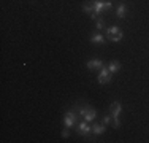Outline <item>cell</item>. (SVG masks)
Instances as JSON below:
<instances>
[{"instance_id":"16","label":"cell","mask_w":149,"mask_h":143,"mask_svg":"<svg viewBox=\"0 0 149 143\" xmlns=\"http://www.w3.org/2000/svg\"><path fill=\"white\" fill-rule=\"evenodd\" d=\"M62 137H63V138H67V137H68V127H67L65 130L62 132Z\"/></svg>"},{"instance_id":"7","label":"cell","mask_w":149,"mask_h":143,"mask_svg":"<svg viewBox=\"0 0 149 143\" xmlns=\"http://www.w3.org/2000/svg\"><path fill=\"white\" fill-rule=\"evenodd\" d=\"M74 121H76V116H74L73 111H68L65 114V119H63V123H65V127H73Z\"/></svg>"},{"instance_id":"14","label":"cell","mask_w":149,"mask_h":143,"mask_svg":"<svg viewBox=\"0 0 149 143\" xmlns=\"http://www.w3.org/2000/svg\"><path fill=\"white\" fill-rule=\"evenodd\" d=\"M95 27H97L98 30H102V29L105 27V22H103V19H102V18H98V19H95Z\"/></svg>"},{"instance_id":"4","label":"cell","mask_w":149,"mask_h":143,"mask_svg":"<svg viewBox=\"0 0 149 143\" xmlns=\"http://www.w3.org/2000/svg\"><path fill=\"white\" fill-rule=\"evenodd\" d=\"M79 114L87 121V123H89V121H94L95 119L97 111H95L94 108H91V107H81V108H79Z\"/></svg>"},{"instance_id":"6","label":"cell","mask_w":149,"mask_h":143,"mask_svg":"<svg viewBox=\"0 0 149 143\" xmlns=\"http://www.w3.org/2000/svg\"><path fill=\"white\" fill-rule=\"evenodd\" d=\"M92 130V127L89 126V124H87V121H84V123H81L79 126L76 127V132L79 135H89V132Z\"/></svg>"},{"instance_id":"12","label":"cell","mask_w":149,"mask_h":143,"mask_svg":"<svg viewBox=\"0 0 149 143\" xmlns=\"http://www.w3.org/2000/svg\"><path fill=\"white\" fill-rule=\"evenodd\" d=\"M91 41H92V43H98V45H103L106 40H105L103 37H102L100 34H94V35L91 37Z\"/></svg>"},{"instance_id":"8","label":"cell","mask_w":149,"mask_h":143,"mask_svg":"<svg viewBox=\"0 0 149 143\" xmlns=\"http://www.w3.org/2000/svg\"><path fill=\"white\" fill-rule=\"evenodd\" d=\"M86 65H87V69L95 70V69H102V67H103V62H102L100 59H92V60H89V62L86 64Z\"/></svg>"},{"instance_id":"5","label":"cell","mask_w":149,"mask_h":143,"mask_svg":"<svg viewBox=\"0 0 149 143\" xmlns=\"http://www.w3.org/2000/svg\"><path fill=\"white\" fill-rule=\"evenodd\" d=\"M111 72H109L108 69H105V67H102V72H100V75L97 76V81L100 84H106V83H109L111 81Z\"/></svg>"},{"instance_id":"3","label":"cell","mask_w":149,"mask_h":143,"mask_svg":"<svg viewBox=\"0 0 149 143\" xmlns=\"http://www.w3.org/2000/svg\"><path fill=\"white\" fill-rule=\"evenodd\" d=\"M92 6H94V13L95 16L97 14H100L102 11H105V10H109L113 6L111 2H103V0H94V2H91Z\"/></svg>"},{"instance_id":"10","label":"cell","mask_w":149,"mask_h":143,"mask_svg":"<svg viewBox=\"0 0 149 143\" xmlns=\"http://www.w3.org/2000/svg\"><path fill=\"white\" fill-rule=\"evenodd\" d=\"M125 14H127V6L124 5V3H120L118 6V10H116V16H118L119 19H122V18H125Z\"/></svg>"},{"instance_id":"9","label":"cell","mask_w":149,"mask_h":143,"mask_svg":"<svg viewBox=\"0 0 149 143\" xmlns=\"http://www.w3.org/2000/svg\"><path fill=\"white\" fill-rule=\"evenodd\" d=\"M83 11L89 14L92 19H97V16H95V13H94V6H92V3H84V5H83Z\"/></svg>"},{"instance_id":"11","label":"cell","mask_w":149,"mask_h":143,"mask_svg":"<svg viewBox=\"0 0 149 143\" xmlns=\"http://www.w3.org/2000/svg\"><path fill=\"white\" fill-rule=\"evenodd\" d=\"M92 132H94L95 135H100L105 132V124H94L92 126Z\"/></svg>"},{"instance_id":"15","label":"cell","mask_w":149,"mask_h":143,"mask_svg":"<svg viewBox=\"0 0 149 143\" xmlns=\"http://www.w3.org/2000/svg\"><path fill=\"white\" fill-rule=\"evenodd\" d=\"M109 121H111V118H109V116H105L103 118V124H105V126H106V124H109Z\"/></svg>"},{"instance_id":"13","label":"cell","mask_w":149,"mask_h":143,"mask_svg":"<svg viewBox=\"0 0 149 143\" xmlns=\"http://www.w3.org/2000/svg\"><path fill=\"white\" fill-rule=\"evenodd\" d=\"M119 69H120V64L118 62V60H113V62L109 64V67H108V70L111 72V73H116Z\"/></svg>"},{"instance_id":"2","label":"cell","mask_w":149,"mask_h":143,"mask_svg":"<svg viewBox=\"0 0 149 143\" xmlns=\"http://www.w3.org/2000/svg\"><path fill=\"white\" fill-rule=\"evenodd\" d=\"M109 111H111V116L114 118V127L118 129L120 126V123H119V114L120 111H122V105H120L119 102H113L111 105H109Z\"/></svg>"},{"instance_id":"1","label":"cell","mask_w":149,"mask_h":143,"mask_svg":"<svg viewBox=\"0 0 149 143\" xmlns=\"http://www.w3.org/2000/svg\"><path fill=\"white\" fill-rule=\"evenodd\" d=\"M106 37H108V40H111V41L118 43V41L122 40L124 34H122V30H120L119 27L113 26V27H109L108 30H106Z\"/></svg>"}]
</instances>
